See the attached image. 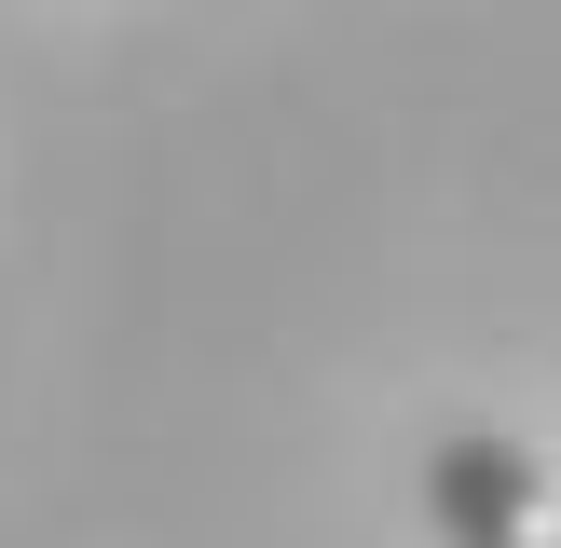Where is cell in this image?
<instances>
[{
	"mask_svg": "<svg viewBox=\"0 0 561 548\" xmlns=\"http://www.w3.org/2000/svg\"><path fill=\"white\" fill-rule=\"evenodd\" d=\"M425 521L453 548H561V466L535 453V438L466 425V438L425 453Z\"/></svg>",
	"mask_w": 561,
	"mask_h": 548,
	"instance_id": "cell-1",
	"label": "cell"
}]
</instances>
